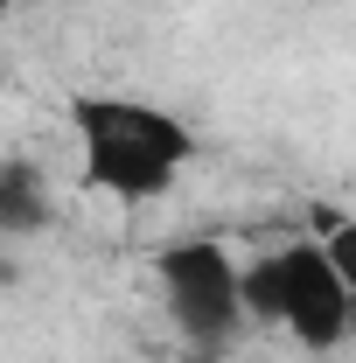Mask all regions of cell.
I'll use <instances>...</instances> for the list:
<instances>
[{
	"mask_svg": "<svg viewBox=\"0 0 356 363\" xmlns=\"http://www.w3.org/2000/svg\"><path fill=\"white\" fill-rule=\"evenodd\" d=\"M245 315L252 321H279V279H272V252L259 266H245Z\"/></svg>",
	"mask_w": 356,
	"mask_h": 363,
	"instance_id": "5b68a950",
	"label": "cell"
},
{
	"mask_svg": "<svg viewBox=\"0 0 356 363\" xmlns=\"http://www.w3.org/2000/svg\"><path fill=\"white\" fill-rule=\"evenodd\" d=\"M70 126L84 140V175L119 196V203H147V196H168L175 175L196 161V133L182 126L175 112L161 105H140V98H77L70 105Z\"/></svg>",
	"mask_w": 356,
	"mask_h": 363,
	"instance_id": "6da1fadb",
	"label": "cell"
},
{
	"mask_svg": "<svg viewBox=\"0 0 356 363\" xmlns=\"http://www.w3.org/2000/svg\"><path fill=\"white\" fill-rule=\"evenodd\" d=\"M0 14H7V0H0Z\"/></svg>",
	"mask_w": 356,
	"mask_h": 363,
	"instance_id": "52a82bcc",
	"label": "cell"
},
{
	"mask_svg": "<svg viewBox=\"0 0 356 363\" xmlns=\"http://www.w3.org/2000/svg\"><path fill=\"white\" fill-rule=\"evenodd\" d=\"M321 252H328V266L343 272V286L356 294V217H335L328 238H321Z\"/></svg>",
	"mask_w": 356,
	"mask_h": 363,
	"instance_id": "8992f818",
	"label": "cell"
},
{
	"mask_svg": "<svg viewBox=\"0 0 356 363\" xmlns=\"http://www.w3.org/2000/svg\"><path fill=\"white\" fill-rule=\"evenodd\" d=\"M49 224V203H43V175L35 168H0V238H28V230Z\"/></svg>",
	"mask_w": 356,
	"mask_h": 363,
	"instance_id": "277c9868",
	"label": "cell"
},
{
	"mask_svg": "<svg viewBox=\"0 0 356 363\" xmlns=\"http://www.w3.org/2000/svg\"><path fill=\"white\" fill-rule=\"evenodd\" d=\"M154 279L168 294V315L196 350H223L238 328H245V272L230 266L217 238H182L154 259Z\"/></svg>",
	"mask_w": 356,
	"mask_h": 363,
	"instance_id": "7a4b0ae2",
	"label": "cell"
},
{
	"mask_svg": "<svg viewBox=\"0 0 356 363\" xmlns=\"http://www.w3.org/2000/svg\"><path fill=\"white\" fill-rule=\"evenodd\" d=\"M272 279H279V328H294L308 350H335L356 321V294L343 286V272L328 266L321 238L279 245L272 252Z\"/></svg>",
	"mask_w": 356,
	"mask_h": 363,
	"instance_id": "3957f363",
	"label": "cell"
}]
</instances>
